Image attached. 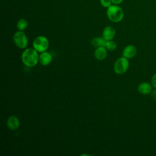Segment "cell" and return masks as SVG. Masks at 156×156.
Instances as JSON below:
<instances>
[{
    "instance_id": "obj_1",
    "label": "cell",
    "mask_w": 156,
    "mask_h": 156,
    "mask_svg": "<svg viewBox=\"0 0 156 156\" xmlns=\"http://www.w3.org/2000/svg\"><path fill=\"white\" fill-rule=\"evenodd\" d=\"M21 60L28 67L35 66L39 62V55L34 48L26 49L21 55Z\"/></svg>"
},
{
    "instance_id": "obj_2",
    "label": "cell",
    "mask_w": 156,
    "mask_h": 156,
    "mask_svg": "<svg viewBox=\"0 0 156 156\" xmlns=\"http://www.w3.org/2000/svg\"><path fill=\"white\" fill-rule=\"evenodd\" d=\"M107 15L111 21L118 23L123 19L124 12L122 9L116 4L111 5L107 8Z\"/></svg>"
},
{
    "instance_id": "obj_3",
    "label": "cell",
    "mask_w": 156,
    "mask_h": 156,
    "mask_svg": "<svg viewBox=\"0 0 156 156\" xmlns=\"http://www.w3.org/2000/svg\"><path fill=\"white\" fill-rule=\"evenodd\" d=\"M129 62L128 58L122 57L118 58L113 65V69L117 74H123L129 69Z\"/></svg>"
},
{
    "instance_id": "obj_4",
    "label": "cell",
    "mask_w": 156,
    "mask_h": 156,
    "mask_svg": "<svg viewBox=\"0 0 156 156\" xmlns=\"http://www.w3.org/2000/svg\"><path fill=\"white\" fill-rule=\"evenodd\" d=\"M33 47L38 52L46 51L49 48V41L44 36H38L33 41Z\"/></svg>"
},
{
    "instance_id": "obj_5",
    "label": "cell",
    "mask_w": 156,
    "mask_h": 156,
    "mask_svg": "<svg viewBox=\"0 0 156 156\" xmlns=\"http://www.w3.org/2000/svg\"><path fill=\"white\" fill-rule=\"evenodd\" d=\"M13 40L15 45L20 49L26 48L28 44L27 37L23 30L17 31L13 35Z\"/></svg>"
},
{
    "instance_id": "obj_6",
    "label": "cell",
    "mask_w": 156,
    "mask_h": 156,
    "mask_svg": "<svg viewBox=\"0 0 156 156\" xmlns=\"http://www.w3.org/2000/svg\"><path fill=\"white\" fill-rule=\"evenodd\" d=\"M137 52L136 48L132 44L126 46L122 50L123 57L127 58H131L135 56Z\"/></svg>"
},
{
    "instance_id": "obj_7",
    "label": "cell",
    "mask_w": 156,
    "mask_h": 156,
    "mask_svg": "<svg viewBox=\"0 0 156 156\" xmlns=\"http://www.w3.org/2000/svg\"><path fill=\"white\" fill-rule=\"evenodd\" d=\"M20 120L15 115H12L9 116L7 121V126L8 128L11 130H15L18 129L20 127Z\"/></svg>"
},
{
    "instance_id": "obj_8",
    "label": "cell",
    "mask_w": 156,
    "mask_h": 156,
    "mask_svg": "<svg viewBox=\"0 0 156 156\" xmlns=\"http://www.w3.org/2000/svg\"><path fill=\"white\" fill-rule=\"evenodd\" d=\"M152 85L147 82H143L139 84L138 86V91L143 95H147L150 93H151L152 91Z\"/></svg>"
},
{
    "instance_id": "obj_9",
    "label": "cell",
    "mask_w": 156,
    "mask_h": 156,
    "mask_svg": "<svg viewBox=\"0 0 156 156\" xmlns=\"http://www.w3.org/2000/svg\"><path fill=\"white\" fill-rule=\"evenodd\" d=\"M52 55L48 52L44 51L39 55V62L43 66H47L49 65L52 62Z\"/></svg>"
},
{
    "instance_id": "obj_10",
    "label": "cell",
    "mask_w": 156,
    "mask_h": 156,
    "mask_svg": "<svg viewBox=\"0 0 156 156\" xmlns=\"http://www.w3.org/2000/svg\"><path fill=\"white\" fill-rule=\"evenodd\" d=\"M116 34V30L112 26H107L102 32V37L107 41L112 40Z\"/></svg>"
},
{
    "instance_id": "obj_11",
    "label": "cell",
    "mask_w": 156,
    "mask_h": 156,
    "mask_svg": "<svg viewBox=\"0 0 156 156\" xmlns=\"http://www.w3.org/2000/svg\"><path fill=\"white\" fill-rule=\"evenodd\" d=\"M94 55L97 60H103L106 58L107 55V49L104 46L96 48L94 51Z\"/></svg>"
},
{
    "instance_id": "obj_12",
    "label": "cell",
    "mask_w": 156,
    "mask_h": 156,
    "mask_svg": "<svg viewBox=\"0 0 156 156\" xmlns=\"http://www.w3.org/2000/svg\"><path fill=\"white\" fill-rule=\"evenodd\" d=\"M106 41L107 40H105L103 37H95L91 40V43L93 46L96 48L101 46L105 47Z\"/></svg>"
},
{
    "instance_id": "obj_13",
    "label": "cell",
    "mask_w": 156,
    "mask_h": 156,
    "mask_svg": "<svg viewBox=\"0 0 156 156\" xmlns=\"http://www.w3.org/2000/svg\"><path fill=\"white\" fill-rule=\"evenodd\" d=\"M28 26V22L24 18H21L19 20L16 24V27L18 30H24Z\"/></svg>"
},
{
    "instance_id": "obj_14",
    "label": "cell",
    "mask_w": 156,
    "mask_h": 156,
    "mask_svg": "<svg viewBox=\"0 0 156 156\" xmlns=\"http://www.w3.org/2000/svg\"><path fill=\"white\" fill-rule=\"evenodd\" d=\"M105 48L110 51H115L116 48H117V44L116 43V42H115L114 41H113L112 40H108L106 41L105 45Z\"/></svg>"
},
{
    "instance_id": "obj_15",
    "label": "cell",
    "mask_w": 156,
    "mask_h": 156,
    "mask_svg": "<svg viewBox=\"0 0 156 156\" xmlns=\"http://www.w3.org/2000/svg\"><path fill=\"white\" fill-rule=\"evenodd\" d=\"M101 4L104 7H107L108 8L112 5V0H101L100 1Z\"/></svg>"
},
{
    "instance_id": "obj_16",
    "label": "cell",
    "mask_w": 156,
    "mask_h": 156,
    "mask_svg": "<svg viewBox=\"0 0 156 156\" xmlns=\"http://www.w3.org/2000/svg\"><path fill=\"white\" fill-rule=\"evenodd\" d=\"M151 83H152V85L155 88H156V73L152 76L151 79Z\"/></svg>"
},
{
    "instance_id": "obj_17",
    "label": "cell",
    "mask_w": 156,
    "mask_h": 156,
    "mask_svg": "<svg viewBox=\"0 0 156 156\" xmlns=\"http://www.w3.org/2000/svg\"><path fill=\"white\" fill-rule=\"evenodd\" d=\"M151 97L154 100H156V88L154 90H152L151 92Z\"/></svg>"
},
{
    "instance_id": "obj_18",
    "label": "cell",
    "mask_w": 156,
    "mask_h": 156,
    "mask_svg": "<svg viewBox=\"0 0 156 156\" xmlns=\"http://www.w3.org/2000/svg\"><path fill=\"white\" fill-rule=\"evenodd\" d=\"M122 1H123V0H112V3H113L114 4H116V5L121 4Z\"/></svg>"
}]
</instances>
